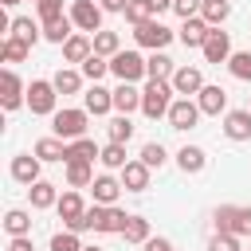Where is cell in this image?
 I'll return each instance as SVG.
<instances>
[{"label": "cell", "instance_id": "60d3db41", "mask_svg": "<svg viewBox=\"0 0 251 251\" xmlns=\"http://www.w3.org/2000/svg\"><path fill=\"white\" fill-rule=\"evenodd\" d=\"M137 161H145L149 169H161V165L169 161V149H165L161 141H145V145H141V157H137Z\"/></svg>", "mask_w": 251, "mask_h": 251}, {"label": "cell", "instance_id": "d6a6232c", "mask_svg": "<svg viewBox=\"0 0 251 251\" xmlns=\"http://www.w3.org/2000/svg\"><path fill=\"white\" fill-rule=\"evenodd\" d=\"M200 16H204V24H208V27H224V24H227V16H231V0H204Z\"/></svg>", "mask_w": 251, "mask_h": 251}, {"label": "cell", "instance_id": "8992f818", "mask_svg": "<svg viewBox=\"0 0 251 251\" xmlns=\"http://www.w3.org/2000/svg\"><path fill=\"white\" fill-rule=\"evenodd\" d=\"M67 16H71V24L82 31V35H98L102 31V4H94V0H71V8H67Z\"/></svg>", "mask_w": 251, "mask_h": 251}, {"label": "cell", "instance_id": "3957f363", "mask_svg": "<svg viewBox=\"0 0 251 251\" xmlns=\"http://www.w3.org/2000/svg\"><path fill=\"white\" fill-rule=\"evenodd\" d=\"M212 220H216V231H224V235H251V208L247 204H220L216 212H212Z\"/></svg>", "mask_w": 251, "mask_h": 251}, {"label": "cell", "instance_id": "5b68a950", "mask_svg": "<svg viewBox=\"0 0 251 251\" xmlns=\"http://www.w3.org/2000/svg\"><path fill=\"white\" fill-rule=\"evenodd\" d=\"M110 75L118 78V82H141V78H149V71H145V55L141 51H118L114 59H110Z\"/></svg>", "mask_w": 251, "mask_h": 251}, {"label": "cell", "instance_id": "ab89813d", "mask_svg": "<svg viewBox=\"0 0 251 251\" xmlns=\"http://www.w3.org/2000/svg\"><path fill=\"white\" fill-rule=\"evenodd\" d=\"M227 71H231V78H239V82H251V51H231V59H227Z\"/></svg>", "mask_w": 251, "mask_h": 251}, {"label": "cell", "instance_id": "d4e9b609", "mask_svg": "<svg viewBox=\"0 0 251 251\" xmlns=\"http://www.w3.org/2000/svg\"><path fill=\"white\" fill-rule=\"evenodd\" d=\"M51 82H55V90L67 98V94H78L82 90V71L78 67H59L55 75H51Z\"/></svg>", "mask_w": 251, "mask_h": 251}, {"label": "cell", "instance_id": "836d02e7", "mask_svg": "<svg viewBox=\"0 0 251 251\" xmlns=\"http://www.w3.org/2000/svg\"><path fill=\"white\" fill-rule=\"evenodd\" d=\"M98 161H102L110 173H122V169L129 165V157H126V145H118V141H106V145H102V153H98Z\"/></svg>", "mask_w": 251, "mask_h": 251}, {"label": "cell", "instance_id": "7c38bea8", "mask_svg": "<svg viewBox=\"0 0 251 251\" xmlns=\"http://www.w3.org/2000/svg\"><path fill=\"white\" fill-rule=\"evenodd\" d=\"M200 118H204V114H200L196 98H176V102H173V110H169V126H173V129H180V133L196 129V122H200Z\"/></svg>", "mask_w": 251, "mask_h": 251}, {"label": "cell", "instance_id": "7bdbcfd3", "mask_svg": "<svg viewBox=\"0 0 251 251\" xmlns=\"http://www.w3.org/2000/svg\"><path fill=\"white\" fill-rule=\"evenodd\" d=\"M35 12H39V24L67 16V12H63V0H35Z\"/></svg>", "mask_w": 251, "mask_h": 251}, {"label": "cell", "instance_id": "74e56055", "mask_svg": "<svg viewBox=\"0 0 251 251\" xmlns=\"http://www.w3.org/2000/svg\"><path fill=\"white\" fill-rule=\"evenodd\" d=\"M78 71H82V78H86V82H102V78L110 75V59H102V55H90V59H86Z\"/></svg>", "mask_w": 251, "mask_h": 251}, {"label": "cell", "instance_id": "5bb4252c", "mask_svg": "<svg viewBox=\"0 0 251 251\" xmlns=\"http://www.w3.org/2000/svg\"><path fill=\"white\" fill-rule=\"evenodd\" d=\"M90 192H94V204H102V208H114V204H118V196H122L126 188H122V176L98 173V176H94V184H90Z\"/></svg>", "mask_w": 251, "mask_h": 251}, {"label": "cell", "instance_id": "f6af8a7d", "mask_svg": "<svg viewBox=\"0 0 251 251\" xmlns=\"http://www.w3.org/2000/svg\"><path fill=\"white\" fill-rule=\"evenodd\" d=\"M200 8H204V0H173V12H176L180 20H192V16H200Z\"/></svg>", "mask_w": 251, "mask_h": 251}, {"label": "cell", "instance_id": "9a60e30c", "mask_svg": "<svg viewBox=\"0 0 251 251\" xmlns=\"http://www.w3.org/2000/svg\"><path fill=\"white\" fill-rule=\"evenodd\" d=\"M82 110L94 114V118H106L114 110V90H106L102 82H90V90L82 94Z\"/></svg>", "mask_w": 251, "mask_h": 251}, {"label": "cell", "instance_id": "4316f807", "mask_svg": "<svg viewBox=\"0 0 251 251\" xmlns=\"http://www.w3.org/2000/svg\"><path fill=\"white\" fill-rule=\"evenodd\" d=\"M75 31H78V27L71 24V16H59V20H47V24H43V39H47V43H59V47H63Z\"/></svg>", "mask_w": 251, "mask_h": 251}, {"label": "cell", "instance_id": "e575fe53", "mask_svg": "<svg viewBox=\"0 0 251 251\" xmlns=\"http://www.w3.org/2000/svg\"><path fill=\"white\" fill-rule=\"evenodd\" d=\"M106 137L118 141V145H129V137H133V122H129L126 114H114L110 126H106Z\"/></svg>", "mask_w": 251, "mask_h": 251}, {"label": "cell", "instance_id": "ffe728a7", "mask_svg": "<svg viewBox=\"0 0 251 251\" xmlns=\"http://www.w3.org/2000/svg\"><path fill=\"white\" fill-rule=\"evenodd\" d=\"M212 35V27L204 24V16H192V20H180V31H176V39L184 43V47H204V39Z\"/></svg>", "mask_w": 251, "mask_h": 251}, {"label": "cell", "instance_id": "d590c367", "mask_svg": "<svg viewBox=\"0 0 251 251\" xmlns=\"http://www.w3.org/2000/svg\"><path fill=\"white\" fill-rule=\"evenodd\" d=\"M118 51H122V39H118V31H106V27H102V31L94 35V55H102V59H114Z\"/></svg>", "mask_w": 251, "mask_h": 251}, {"label": "cell", "instance_id": "7dc6e473", "mask_svg": "<svg viewBox=\"0 0 251 251\" xmlns=\"http://www.w3.org/2000/svg\"><path fill=\"white\" fill-rule=\"evenodd\" d=\"M8 251H35V243H31V235H16V239H8Z\"/></svg>", "mask_w": 251, "mask_h": 251}, {"label": "cell", "instance_id": "db71d44e", "mask_svg": "<svg viewBox=\"0 0 251 251\" xmlns=\"http://www.w3.org/2000/svg\"><path fill=\"white\" fill-rule=\"evenodd\" d=\"M31 4H35V0H31Z\"/></svg>", "mask_w": 251, "mask_h": 251}, {"label": "cell", "instance_id": "1f68e13d", "mask_svg": "<svg viewBox=\"0 0 251 251\" xmlns=\"http://www.w3.org/2000/svg\"><path fill=\"white\" fill-rule=\"evenodd\" d=\"M122 239H126V243H137V247H145V243L153 239V227H149V220H145V216H129V224H126V231H122Z\"/></svg>", "mask_w": 251, "mask_h": 251}, {"label": "cell", "instance_id": "ac0fdd59", "mask_svg": "<svg viewBox=\"0 0 251 251\" xmlns=\"http://www.w3.org/2000/svg\"><path fill=\"white\" fill-rule=\"evenodd\" d=\"M176 169H180L184 176H196V173L208 169V153H204L200 145H180V149H176Z\"/></svg>", "mask_w": 251, "mask_h": 251}, {"label": "cell", "instance_id": "6da1fadb", "mask_svg": "<svg viewBox=\"0 0 251 251\" xmlns=\"http://www.w3.org/2000/svg\"><path fill=\"white\" fill-rule=\"evenodd\" d=\"M173 102H176V90H173V82H169V78H149V82L141 86V114H145L149 122L169 118Z\"/></svg>", "mask_w": 251, "mask_h": 251}, {"label": "cell", "instance_id": "f35d334b", "mask_svg": "<svg viewBox=\"0 0 251 251\" xmlns=\"http://www.w3.org/2000/svg\"><path fill=\"white\" fill-rule=\"evenodd\" d=\"M47 251H82V235L78 231H55L51 235V243H47Z\"/></svg>", "mask_w": 251, "mask_h": 251}, {"label": "cell", "instance_id": "7a4b0ae2", "mask_svg": "<svg viewBox=\"0 0 251 251\" xmlns=\"http://www.w3.org/2000/svg\"><path fill=\"white\" fill-rule=\"evenodd\" d=\"M86 122H90V114L82 106H63L51 118V133L59 141H78V137H86Z\"/></svg>", "mask_w": 251, "mask_h": 251}, {"label": "cell", "instance_id": "30bf717a", "mask_svg": "<svg viewBox=\"0 0 251 251\" xmlns=\"http://www.w3.org/2000/svg\"><path fill=\"white\" fill-rule=\"evenodd\" d=\"M169 82H173L176 98H196V94L208 86V82H204V71H200V67H188V63H184V67H176V75H173Z\"/></svg>", "mask_w": 251, "mask_h": 251}, {"label": "cell", "instance_id": "f1b7e54d", "mask_svg": "<svg viewBox=\"0 0 251 251\" xmlns=\"http://www.w3.org/2000/svg\"><path fill=\"white\" fill-rule=\"evenodd\" d=\"M145 71H149V78H173L176 75V63L165 51H149L145 55Z\"/></svg>", "mask_w": 251, "mask_h": 251}, {"label": "cell", "instance_id": "52a82bcc", "mask_svg": "<svg viewBox=\"0 0 251 251\" xmlns=\"http://www.w3.org/2000/svg\"><path fill=\"white\" fill-rule=\"evenodd\" d=\"M133 39H137V47H145V51H165V47L176 39V31L165 27V24L153 16V20H145V24L133 27Z\"/></svg>", "mask_w": 251, "mask_h": 251}, {"label": "cell", "instance_id": "8fae6325", "mask_svg": "<svg viewBox=\"0 0 251 251\" xmlns=\"http://www.w3.org/2000/svg\"><path fill=\"white\" fill-rule=\"evenodd\" d=\"M200 55H204V63H227L231 59V31H224V27H212V35L204 39V47H200Z\"/></svg>", "mask_w": 251, "mask_h": 251}, {"label": "cell", "instance_id": "f907efd6", "mask_svg": "<svg viewBox=\"0 0 251 251\" xmlns=\"http://www.w3.org/2000/svg\"><path fill=\"white\" fill-rule=\"evenodd\" d=\"M0 4H4V8H16V4H20V0H0Z\"/></svg>", "mask_w": 251, "mask_h": 251}, {"label": "cell", "instance_id": "f546056e", "mask_svg": "<svg viewBox=\"0 0 251 251\" xmlns=\"http://www.w3.org/2000/svg\"><path fill=\"white\" fill-rule=\"evenodd\" d=\"M31 153H35L39 161H67V141H59V137L51 133V137H39Z\"/></svg>", "mask_w": 251, "mask_h": 251}, {"label": "cell", "instance_id": "2e32d148", "mask_svg": "<svg viewBox=\"0 0 251 251\" xmlns=\"http://www.w3.org/2000/svg\"><path fill=\"white\" fill-rule=\"evenodd\" d=\"M196 106H200V114L220 118V114H227V90H224V86H216V82H208V86L196 94Z\"/></svg>", "mask_w": 251, "mask_h": 251}, {"label": "cell", "instance_id": "cb8c5ba5", "mask_svg": "<svg viewBox=\"0 0 251 251\" xmlns=\"http://www.w3.org/2000/svg\"><path fill=\"white\" fill-rule=\"evenodd\" d=\"M114 110L126 114V118H129L133 110H141V90H137L133 82H118V86H114Z\"/></svg>", "mask_w": 251, "mask_h": 251}, {"label": "cell", "instance_id": "8d00e7d4", "mask_svg": "<svg viewBox=\"0 0 251 251\" xmlns=\"http://www.w3.org/2000/svg\"><path fill=\"white\" fill-rule=\"evenodd\" d=\"M27 55H31V47H27V43H20V39L4 35V43H0V59H4V63H24Z\"/></svg>", "mask_w": 251, "mask_h": 251}, {"label": "cell", "instance_id": "484cf974", "mask_svg": "<svg viewBox=\"0 0 251 251\" xmlns=\"http://www.w3.org/2000/svg\"><path fill=\"white\" fill-rule=\"evenodd\" d=\"M94 184V161H67V188H90Z\"/></svg>", "mask_w": 251, "mask_h": 251}, {"label": "cell", "instance_id": "44dd1931", "mask_svg": "<svg viewBox=\"0 0 251 251\" xmlns=\"http://www.w3.org/2000/svg\"><path fill=\"white\" fill-rule=\"evenodd\" d=\"M90 55H94V35H82V31H75V35L63 43V59H67V63H78V67H82Z\"/></svg>", "mask_w": 251, "mask_h": 251}, {"label": "cell", "instance_id": "e0dca14e", "mask_svg": "<svg viewBox=\"0 0 251 251\" xmlns=\"http://www.w3.org/2000/svg\"><path fill=\"white\" fill-rule=\"evenodd\" d=\"M224 137L227 141H251V110H227L224 114Z\"/></svg>", "mask_w": 251, "mask_h": 251}, {"label": "cell", "instance_id": "4dcf8cb0", "mask_svg": "<svg viewBox=\"0 0 251 251\" xmlns=\"http://www.w3.org/2000/svg\"><path fill=\"white\" fill-rule=\"evenodd\" d=\"M102 145H94V137H78V141H67V161H98ZM63 161V165H67Z\"/></svg>", "mask_w": 251, "mask_h": 251}, {"label": "cell", "instance_id": "b9f144b4", "mask_svg": "<svg viewBox=\"0 0 251 251\" xmlns=\"http://www.w3.org/2000/svg\"><path fill=\"white\" fill-rule=\"evenodd\" d=\"M126 20L137 27V24H145V20H153V8H149V0H129V8H126Z\"/></svg>", "mask_w": 251, "mask_h": 251}, {"label": "cell", "instance_id": "816d5d0a", "mask_svg": "<svg viewBox=\"0 0 251 251\" xmlns=\"http://www.w3.org/2000/svg\"><path fill=\"white\" fill-rule=\"evenodd\" d=\"M82 251H102V247H82Z\"/></svg>", "mask_w": 251, "mask_h": 251}, {"label": "cell", "instance_id": "ee69618b", "mask_svg": "<svg viewBox=\"0 0 251 251\" xmlns=\"http://www.w3.org/2000/svg\"><path fill=\"white\" fill-rule=\"evenodd\" d=\"M208 251H243V247H239V235H224V231H216V235L208 239Z\"/></svg>", "mask_w": 251, "mask_h": 251}, {"label": "cell", "instance_id": "277c9868", "mask_svg": "<svg viewBox=\"0 0 251 251\" xmlns=\"http://www.w3.org/2000/svg\"><path fill=\"white\" fill-rule=\"evenodd\" d=\"M27 110H31L35 118H55V110H59V90H55L51 78H31V82H27Z\"/></svg>", "mask_w": 251, "mask_h": 251}, {"label": "cell", "instance_id": "c3c4849f", "mask_svg": "<svg viewBox=\"0 0 251 251\" xmlns=\"http://www.w3.org/2000/svg\"><path fill=\"white\" fill-rule=\"evenodd\" d=\"M102 4V12H118V16H126V8H129V0H98Z\"/></svg>", "mask_w": 251, "mask_h": 251}, {"label": "cell", "instance_id": "9c48e42d", "mask_svg": "<svg viewBox=\"0 0 251 251\" xmlns=\"http://www.w3.org/2000/svg\"><path fill=\"white\" fill-rule=\"evenodd\" d=\"M55 212H59L63 227H67V231H75V227H78V220L86 216V200H82V192H78V188H67V192L59 196Z\"/></svg>", "mask_w": 251, "mask_h": 251}, {"label": "cell", "instance_id": "bcb514c9", "mask_svg": "<svg viewBox=\"0 0 251 251\" xmlns=\"http://www.w3.org/2000/svg\"><path fill=\"white\" fill-rule=\"evenodd\" d=\"M145 251H176V243H173V239H165V235H153V239L145 243Z\"/></svg>", "mask_w": 251, "mask_h": 251}, {"label": "cell", "instance_id": "83f0119b", "mask_svg": "<svg viewBox=\"0 0 251 251\" xmlns=\"http://www.w3.org/2000/svg\"><path fill=\"white\" fill-rule=\"evenodd\" d=\"M4 231H8V239H16V235H31V212H24V208H8V212H4Z\"/></svg>", "mask_w": 251, "mask_h": 251}, {"label": "cell", "instance_id": "f5cc1de1", "mask_svg": "<svg viewBox=\"0 0 251 251\" xmlns=\"http://www.w3.org/2000/svg\"><path fill=\"white\" fill-rule=\"evenodd\" d=\"M247 110H251V102H247Z\"/></svg>", "mask_w": 251, "mask_h": 251}, {"label": "cell", "instance_id": "681fc988", "mask_svg": "<svg viewBox=\"0 0 251 251\" xmlns=\"http://www.w3.org/2000/svg\"><path fill=\"white\" fill-rule=\"evenodd\" d=\"M149 8H153V16L161 20V12H173V0H149Z\"/></svg>", "mask_w": 251, "mask_h": 251}, {"label": "cell", "instance_id": "4fadbf2b", "mask_svg": "<svg viewBox=\"0 0 251 251\" xmlns=\"http://www.w3.org/2000/svg\"><path fill=\"white\" fill-rule=\"evenodd\" d=\"M39 169H43V161H39L35 153H16V157H12V169H8V173H12V180H16V184L31 188L35 180H43V176H39Z\"/></svg>", "mask_w": 251, "mask_h": 251}, {"label": "cell", "instance_id": "d6986e66", "mask_svg": "<svg viewBox=\"0 0 251 251\" xmlns=\"http://www.w3.org/2000/svg\"><path fill=\"white\" fill-rule=\"evenodd\" d=\"M118 176H122V188H126V192H145V188H149L153 169H149L145 161H129V165L118 173Z\"/></svg>", "mask_w": 251, "mask_h": 251}, {"label": "cell", "instance_id": "ba28073f", "mask_svg": "<svg viewBox=\"0 0 251 251\" xmlns=\"http://www.w3.org/2000/svg\"><path fill=\"white\" fill-rule=\"evenodd\" d=\"M0 106L12 114V110H20V106H27V82L12 71V67H4V75H0Z\"/></svg>", "mask_w": 251, "mask_h": 251}, {"label": "cell", "instance_id": "7402d4cb", "mask_svg": "<svg viewBox=\"0 0 251 251\" xmlns=\"http://www.w3.org/2000/svg\"><path fill=\"white\" fill-rule=\"evenodd\" d=\"M12 39H20V43H27V47H35L39 39H43V24H35L31 16H12V31H8Z\"/></svg>", "mask_w": 251, "mask_h": 251}, {"label": "cell", "instance_id": "603a6c76", "mask_svg": "<svg viewBox=\"0 0 251 251\" xmlns=\"http://www.w3.org/2000/svg\"><path fill=\"white\" fill-rule=\"evenodd\" d=\"M59 184H51V180H35L31 188H27V200H31V208L35 212H43V208H55L59 204Z\"/></svg>", "mask_w": 251, "mask_h": 251}]
</instances>
